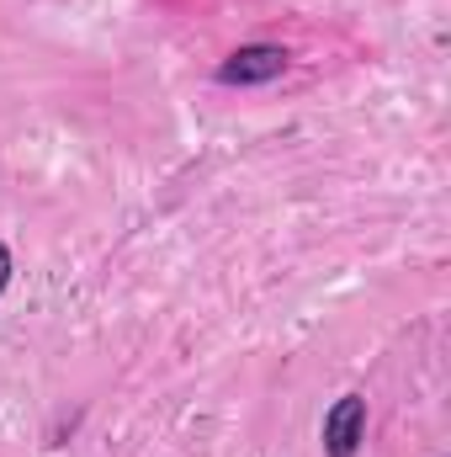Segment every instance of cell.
Masks as SVG:
<instances>
[{"label": "cell", "instance_id": "cell-1", "mask_svg": "<svg viewBox=\"0 0 451 457\" xmlns=\"http://www.w3.org/2000/svg\"><path fill=\"white\" fill-rule=\"evenodd\" d=\"M287 48L282 43H244V48H234L224 64H218V86H271V80H282L287 75Z\"/></svg>", "mask_w": 451, "mask_h": 457}, {"label": "cell", "instance_id": "cell-2", "mask_svg": "<svg viewBox=\"0 0 451 457\" xmlns=\"http://www.w3.org/2000/svg\"><path fill=\"white\" fill-rule=\"evenodd\" d=\"M324 457H356L366 442V399L361 394H340L324 410Z\"/></svg>", "mask_w": 451, "mask_h": 457}, {"label": "cell", "instance_id": "cell-3", "mask_svg": "<svg viewBox=\"0 0 451 457\" xmlns=\"http://www.w3.org/2000/svg\"><path fill=\"white\" fill-rule=\"evenodd\" d=\"M11 287V250H5V239H0V293Z\"/></svg>", "mask_w": 451, "mask_h": 457}]
</instances>
